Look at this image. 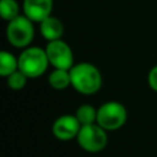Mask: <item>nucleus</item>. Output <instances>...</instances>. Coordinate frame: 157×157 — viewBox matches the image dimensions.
Here are the masks:
<instances>
[{"mask_svg":"<svg viewBox=\"0 0 157 157\" xmlns=\"http://www.w3.org/2000/svg\"><path fill=\"white\" fill-rule=\"evenodd\" d=\"M69 72L71 87L81 94H94L102 87V74L99 69L91 63L81 61L78 64H74Z\"/></svg>","mask_w":157,"mask_h":157,"instance_id":"1","label":"nucleus"},{"mask_svg":"<svg viewBox=\"0 0 157 157\" xmlns=\"http://www.w3.org/2000/svg\"><path fill=\"white\" fill-rule=\"evenodd\" d=\"M49 65L45 49L39 47L29 45L22 49L18 55V70H21L28 78L42 76Z\"/></svg>","mask_w":157,"mask_h":157,"instance_id":"2","label":"nucleus"},{"mask_svg":"<svg viewBox=\"0 0 157 157\" xmlns=\"http://www.w3.org/2000/svg\"><path fill=\"white\" fill-rule=\"evenodd\" d=\"M34 22L27 16L18 15L13 20L7 22L6 26V39L7 42L20 49H25L31 45L34 38Z\"/></svg>","mask_w":157,"mask_h":157,"instance_id":"3","label":"nucleus"},{"mask_svg":"<svg viewBox=\"0 0 157 157\" xmlns=\"http://www.w3.org/2000/svg\"><path fill=\"white\" fill-rule=\"evenodd\" d=\"M128 120L125 105L118 101H108L97 108V124L107 131L120 129Z\"/></svg>","mask_w":157,"mask_h":157,"instance_id":"4","label":"nucleus"},{"mask_svg":"<svg viewBox=\"0 0 157 157\" xmlns=\"http://www.w3.org/2000/svg\"><path fill=\"white\" fill-rule=\"evenodd\" d=\"M108 131L99 126L97 123L90 125H82L76 141L78 146L90 153H97L105 148L108 145Z\"/></svg>","mask_w":157,"mask_h":157,"instance_id":"5","label":"nucleus"},{"mask_svg":"<svg viewBox=\"0 0 157 157\" xmlns=\"http://www.w3.org/2000/svg\"><path fill=\"white\" fill-rule=\"evenodd\" d=\"M45 53L49 64L54 69L70 70L74 66V53L71 47L63 39L48 42L45 45Z\"/></svg>","mask_w":157,"mask_h":157,"instance_id":"6","label":"nucleus"},{"mask_svg":"<svg viewBox=\"0 0 157 157\" xmlns=\"http://www.w3.org/2000/svg\"><path fill=\"white\" fill-rule=\"evenodd\" d=\"M81 126L75 114H63L54 120L52 131L58 140L69 141L77 137Z\"/></svg>","mask_w":157,"mask_h":157,"instance_id":"7","label":"nucleus"},{"mask_svg":"<svg viewBox=\"0 0 157 157\" xmlns=\"http://www.w3.org/2000/svg\"><path fill=\"white\" fill-rule=\"evenodd\" d=\"M22 10L23 15L32 22L40 23L44 18L52 15L53 0H23Z\"/></svg>","mask_w":157,"mask_h":157,"instance_id":"8","label":"nucleus"},{"mask_svg":"<svg viewBox=\"0 0 157 157\" xmlns=\"http://www.w3.org/2000/svg\"><path fill=\"white\" fill-rule=\"evenodd\" d=\"M39 32L47 42L61 39L64 34V25L58 17L50 15L39 23Z\"/></svg>","mask_w":157,"mask_h":157,"instance_id":"9","label":"nucleus"},{"mask_svg":"<svg viewBox=\"0 0 157 157\" xmlns=\"http://www.w3.org/2000/svg\"><path fill=\"white\" fill-rule=\"evenodd\" d=\"M48 83L53 90L63 91L71 86L70 72L64 69H53L48 76Z\"/></svg>","mask_w":157,"mask_h":157,"instance_id":"10","label":"nucleus"},{"mask_svg":"<svg viewBox=\"0 0 157 157\" xmlns=\"http://www.w3.org/2000/svg\"><path fill=\"white\" fill-rule=\"evenodd\" d=\"M18 70V56H15L7 50L0 52V75L7 77L12 72Z\"/></svg>","mask_w":157,"mask_h":157,"instance_id":"11","label":"nucleus"},{"mask_svg":"<svg viewBox=\"0 0 157 157\" xmlns=\"http://www.w3.org/2000/svg\"><path fill=\"white\" fill-rule=\"evenodd\" d=\"M75 115L81 125H90L97 123V108H94L92 104L85 103L78 105Z\"/></svg>","mask_w":157,"mask_h":157,"instance_id":"12","label":"nucleus"},{"mask_svg":"<svg viewBox=\"0 0 157 157\" xmlns=\"http://www.w3.org/2000/svg\"><path fill=\"white\" fill-rule=\"evenodd\" d=\"M0 15L2 20L11 21L20 15V5L16 0H0Z\"/></svg>","mask_w":157,"mask_h":157,"instance_id":"13","label":"nucleus"},{"mask_svg":"<svg viewBox=\"0 0 157 157\" xmlns=\"http://www.w3.org/2000/svg\"><path fill=\"white\" fill-rule=\"evenodd\" d=\"M27 81H28V77L21 70L15 71L6 77V85L12 91H21L27 85Z\"/></svg>","mask_w":157,"mask_h":157,"instance_id":"14","label":"nucleus"},{"mask_svg":"<svg viewBox=\"0 0 157 157\" xmlns=\"http://www.w3.org/2000/svg\"><path fill=\"white\" fill-rule=\"evenodd\" d=\"M147 83L150 88L155 92H157V65L152 66L147 74Z\"/></svg>","mask_w":157,"mask_h":157,"instance_id":"15","label":"nucleus"}]
</instances>
